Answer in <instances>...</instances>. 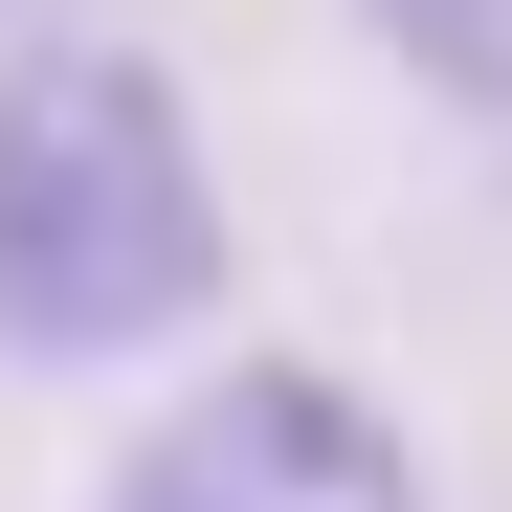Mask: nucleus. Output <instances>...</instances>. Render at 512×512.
<instances>
[{"mask_svg":"<svg viewBox=\"0 0 512 512\" xmlns=\"http://www.w3.org/2000/svg\"><path fill=\"white\" fill-rule=\"evenodd\" d=\"M223 312V179H201V90L112 23H23L0 45V357L90 379Z\"/></svg>","mask_w":512,"mask_h":512,"instance_id":"obj_1","label":"nucleus"},{"mask_svg":"<svg viewBox=\"0 0 512 512\" xmlns=\"http://www.w3.org/2000/svg\"><path fill=\"white\" fill-rule=\"evenodd\" d=\"M90 512H423V446L357 379H312V357H223V379H179L112 446Z\"/></svg>","mask_w":512,"mask_h":512,"instance_id":"obj_2","label":"nucleus"},{"mask_svg":"<svg viewBox=\"0 0 512 512\" xmlns=\"http://www.w3.org/2000/svg\"><path fill=\"white\" fill-rule=\"evenodd\" d=\"M357 23H379L446 112H490V134H512V0H357Z\"/></svg>","mask_w":512,"mask_h":512,"instance_id":"obj_3","label":"nucleus"},{"mask_svg":"<svg viewBox=\"0 0 512 512\" xmlns=\"http://www.w3.org/2000/svg\"><path fill=\"white\" fill-rule=\"evenodd\" d=\"M0 23H67V0H0Z\"/></svg>","mask_w":512,"mask_h":512,"instance_id":"obj_4","label":"nucleus"}]
</instances>
